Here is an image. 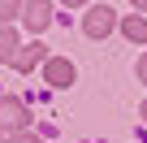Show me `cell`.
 <instances>
[{
	"label": "cell",
	"mask_w": 147,
	"mask_h": 143,
	"mask_svg": "<svg viewBox=\"0 0 147 143\" xmlns=\"http://www.w3.org/2000/svg\"><path fill=\"white\" fill-rule=\"evenodd\" d=\"M0 126H5L9 134L26 130V126H30V113H26V104H22V100H13V96H0Z\"/></svg>",
	"instance_id": "6da1fadb"
},
{
	"label": "cell",
	"mask_w": 147,
	"mask_h": 143,
	"mask_svg": "<svg viewBox=\"0 0 147 143\" xmlns=\"http://www.w3.org/2000/svg\"><path fill=\"white\" fill-rule=\"evenodd\" d=\"M82 30H87L91 39H104V35L113 30V5H91L87 18H82Z\"/></svg>",
	"instance_id": "7a4b0ae2"
},
{
	"label": "cell",
	"mask_w": 147,
	"mask_h": 143,
	"mask_svg": "<svg viewBox=\"0 0 147 143\" xmlns=\"http://www.w3.org/2000/svg\"><path fill=\"white\" fill-rule=\"evenodd\" d=\"M22 18H26V26L39 35V30L52 22V0H26V5H22Z\"/></svg>",
	"instance_id": "3957f363"
},
{
	"label": "cell",
	"mask_w": 147,
	"mask_h": 143,
	"mask_svg": "<svg viewBox=\"0 0 147 143\" xmlns=\"http://www.w3.org/2000/svg\"><path fill=\"white\" fill-rule=\"evenodd\" d=\"M43 83H52V87H69V83H74V65H69L65 56H52V61L43 65Z\"/></svg>",
	"instance_id": "277c9868"
},
{
	"label": "cell",
	"mask_w": 147,
	"mask_h": 143,
	"mask_svg": "<svg viewBox=\"0 0 147 143\" xmlns=\"http://www.w3.org/2000/svg\"><path fill=\"white\" fill-rule=\"evenodd\" d=\"M18 52H22V43H18L13 26H5L0 30V61H18Z\"/></svg>",
	"instance_id": "5b68a950"
},
{
	"label": "cell",
	"mask_w": 147,
	"mask_h": 143,
	"mask_svg": "<svg viewBox=\"0 0 147 143\" xmlns=\"http://www.w3.org/2000/svg\"><path fill=\"white\" fill-rule=\"evenodd\" d=\"M39 56H43V43H26V48L18 52V61H13V65L22 69V74H30V69H35V61H39Z\"/></svg>",
	"instance_id": "8992f818"
},
{
	"label": "cell",
	"mask_w": 147,
	"mask_h": 143,
	"mask_svg": "<svg viewBox=\"0 0 147 143\" xmlns=\"http://www.w3.org/2000/svg\"><path fill=\"white\" fill-rule=\"evenodd\" d=\"M121 35L134 39V43H147V18H125L121 22Z\"/></svg>",
	"instance_id": "52a82bcc"
},
{
	"label": "cell",
	"mask_w": 147,
	"mask_h": 143,
	"mask_svg": "<svg viewBox=\"0 0 147 143\" xmlns=\"http://www.w3.org/2000/svg\"><path fill=\"white\" fill-rule=\"evenodd\" d=\"M22 5H26V0H0V18L13 22V13H22Z\"/></svg>",
	"instance_id": "ba28073f"
},
{
	"label": "cell",
	"mask_w": 147,
	"mask_h": 143,
	"mask_svg": "<svg viewBox=\"0 0 147 143\" xmlns=\"http://www.w3.org/2000/svg\"><path fill=\"white\" fill-rule=\"evenodd\" d=\"M9 143H39V139H35V134H13Z\"/></svg>",
	"instance_id": "9c48e42d"
},
{
	"label": "cell",
	"mask_w": 147,
	"mask_h": 143,
	"mask_svg": "<svg viewBox=\"0 0 147 143\" xmlns=\"http://www.w3.org/2000/svg\"><path fill=\"white\" fill-rule=\"evenodd\" d=\"M138 78H143V83H147V56H143V61H138Z\"/></svg>",
	"instance_id": "30bf717a"
},
{
	"label": "cell",
	"mask_w": 147,
	"mask_h": 143,
	"mask_svg": "<svg viewBox=\"0 0 147 143\" xmlns=\"http://www.w3.org/2000/svg\"><path fill=\"white\" fill-rule=\"evenodd\" d=\"M130 5H134V9H143V13H147V0H130Z\"/></svg>",
	"instance_id": "8fae6325"
},
{
	"label": "cell",
	"mask_w": 147,
	"mask_h": 143,
	"mask_svg": "<svg viewBox=\"0 0 147 143\" xmlns=\"http://www.w3.org/2000/svg\"><path fill=\"white\" fill-rule=\"evenodd\" d=\"M65 5H87V0H65Z\"/></svg>",
	"instance_id": "7c38bea8"
},
{
	"label": "cell",
	"mask_w": 147,
	"mask_h": 143,
	"mask_svg": "<svg viewBox=\"0 0 147 143\" xmlns=\"http://www.w3.org/2000/svg\"><path fill=\"white\" fill-rule=\"evenodd\" d=\"M143 117H147V104H143Z\"/></svg>",
	"instance_id": "4fadbf2b"
}]
</instances>
